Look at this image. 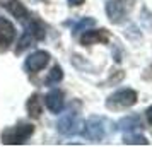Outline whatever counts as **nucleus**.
<instances>
[{"label":"nucleus","mask_w":152,"mask_h":147,"mask_svg":"<svg viewBox=\"0 0 152 147\" xmlns=\"http://www.w3.org/2000/svg\"><path fill=\"white\" fill-rule=\"evenodd\" d=\"M46 34L45 31V26H43L41 21L38 19H29V21L24 22V33H22L21 39L17 43V48H15V53H22L26 48L33 46L36 41H41Z\"/></svg>","instance_id":"obj_1"},{"label":"nucleus","mask_w":152,"mask_h":147,"mask_svg":"<svg viewBox=\"0 0 152 147\" xmlns=\"http://www.w3.org/2000/svg\"><path fill=\"white\" fill-rule=\"evenodd\" d=\"M56 128H58L60 133L67 135V137H72V135L80 133V130H82V120H80L79 111L77 110H72V108L67 110L60 116L58 123H56Z\"/></svg>","instance_id":"obj_2"},{"label":"nucleus","mask_w":152,"mask_h":147,"mask_svg":"<svg viewBox=\"0 0 152 147\" xmlns=\"http://www.w3.org/2000/svg\"><path fill=\"white\" fill-rule=\"evenodd\" d=\"M33 132H34V127L31 123H19L2 133V142L7 146H21V144H26V140L33 135Z\"/></svg>","instance_id":"obj_3"},{"label":"nucleus","mask_w":152,"mask_h":147,"mask_svg":"<svg viewBox=\"0 0 152 147\" xmlns=\"http://www.w3.org/2000/svg\"><path fill=\"white\" fill-rule=\"evenodd\" d=\"M133 2L135 0H108L106 2V14L110 17L111 22H121L126 19V15L130 14L133 9Z\"/></svg>","instance_id":"obj_4"},{"label":"nucleus","mask_w":152,"mask_h":147,"mask_svg":"<svg viewBox=\"0 0 152 147\" xmlns=\"http://www.w3.org/2000/svg\"><path fill=\"white\" fill-rule=\"evenodd\" d=\"M108 121L103 116H91L84 125V137H87L91 142H99L106 137Z\"/></svg>","instance_id":"obj_5"},{"label":"nucleus","mask_w":152,"mask_h":147,"mask_svg":"<svg viewBox=\"0 0 152 147\" xmlns=\"http://www.w3.org/2000/svg\"><path fill=\"white\" fill-rule=\"evenodd\" d=\"M137 103V92L133 89H121L111 94L108 99V108H128Z\"/></svg>","instance_id":"obj_6"},{"label":"nucleus","mask_w":152,"mask_h":147,"mask_svg":"<svg viewBox=\"0 0 152 147\" xmlns=\"http://www.w3.org/2000/svg\"><path fill=\"white\" fill-rule=\"evenodd\" d=\"M50 60V53L48 51H34V53H31V55L26 58V63H24V67L28 72H39L41 69H45V65L48 63Z\"/></svg>","instance_id":"obj_7"},{"label":"nucleus","mask_w":152,"mask_h":147,"mask_svg":"<svg viewBox=\"0 0 152 147\" xmlns=\"http://www.w3.org/2000/svg\"><path fill=\"white\" fill-rule=\"evenodd\" d=\"M45 105L51 113H62L63 110V92L58 91V89H53L50 91L46 96H45Z\"/></svg>","instance_id":"obj_8"},{"label":"nucleus","mask_w":152,"mask_h":147,"mask_svg":"<svg viewBox=\"0 0 152 147\" xmlns=\"http://www.w3.org/2000/svg\"><path fill=\"white\" fill-rule=\"evenodd\" d=\"M4 7L7 9L10 14L14 15V17H17L21 22H26L31 19V15H29V10L24 5H22L19 0H9V2H5V4H2Z\"/></svg>","instance_id":"obj_9"},{"label":"nucleus","mask_w":152,"mask_h":147,"mask_svg":"<svg viewBox=\"0 0 152 147\" xmlns=\"http://www.w3.org/2000/svg\"><path fill=\"white\" fill-rule=\"evenodd\" d=\"M15 38V28L14 24L4 17H0V46H7L14 41Z\"/></svg>","instance_id":"obj_10"},{"label":"nucleus","mask_w":152,"mask_h":147,"mask_svg":"<svg viewBox=\"0 0 152 147\" xmlns=\"http://www.w3.org/2000/svg\"><path fill=\"white\" fill-rule=\"evenodd\" d=\"M110 36L106 29H99V31H87L80 36V43L82 45H97V43H108Z\"/></svg>","instance_id":"obj_11"},{"label":"nucleus","mask_w":152,"mask_h":147,"mask_svg":"<svg viewBox=\"0 0 152 147\" xmlns=\"http://www.w3.org/2000/svg\"><path fill=\"white\" fill-rule=\"evenodd\" d=\"M118 128L125 133H133L142 128V121H140V116L137 115H130V116H125L118 121Z\"/></svg>","instance_id":"obj_12"},{"label":"nucleus","mask_w":152,"mask_h":147,"mask_svg":"<svg viewBox=\"0 0 152 147\" xmlns=\"http://www.w3.org/2000/svg\"><path fill=\"white\" fill-rule=\"evenodd\" d=\"M28 111H29V116L33 118H38L41 115V99L38 98V94H33L28 101Z\"/></svg>","instance_id":"obj_13"},{"label":"nucleus","mask_w":152,"mask_h":147,"mask_svg":"<svg viewBox=\"0 0 152 147\" xmlns=\"http://www.w3.org/2000/svg\"><path fill=\"white\" fill-rule=\"evenodd\" d=\"M123 144H128V146H147L149 140L142 137V135H137V133H125V139H123Z\"/></svg>","instance_id":"obj_14"},{"label":"nucleus","mask_w":152,"mask_h":147,"mask_svg":"<svg viewBox=\"0 0 152 147\" xmlns=\"http://www.w3.org/2000/svg\"><path fill=\"white\" fill-rule=\"evenodd\" d=\"M96 24V21L94 19H91V17H86V19H82V21H79L72 28V33L74 34H79V33H82V31H86V29H89V28H92Z\"/></svg>","instance_id":"obj_15"},{"label":"nucleus","mask_w":152,"mask_h":147,"mask_svg":"<svg viewBox=\"0 0 152 147\" xmlns=\"http://www.w3.org/2000/svg\"><path fill=\"white\" fill-rule=\"evenodd\" d=\"M62 79H63V70H62V67L55 65V67L51 69V72L48 74V77H46V84H56V82H60Z\"/></svg>","instance_id":"obj_16"},{"label":"nucleus","mask_w":152,"mask_h":147,"mask_svg":"<svg viewBox=\"0 0 152 147\" xmlns=\"http://www.w3.org/2000/svg\"><path fill=\"white\" fill-rule=\"evenodd\" d=\"M69 4L70 5H82L84 0H69Z\"/></svg>","instance_id":"obj_17"},{"label":"nucleus","mask_w":152,"mask_h":147,"mask_svg":"<svg viewBox=\"0 0 152 147\" xmlns=\"http://www.w3.org/2000/svg\"><path fill=\"white\" fill-rule=\"evenodd\" d=\"M147 120H149V123H152V106L147 110Z\"/></svg>","instance_id":"obj_18"}]
</instances>
